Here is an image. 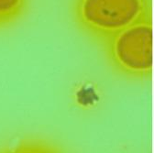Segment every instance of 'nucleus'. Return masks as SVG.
<instances>
[{
    "label": "nucleus",
    "mask_w": 154,
    "mask_h": 153,
    "mask_svg": "<svg viewBox=\"0 0 154 153\" xmlns=\"http://www.w3.org/2000/svg\"><path fill=\"white\" fill-rule=\"evenodd\" d=\"M0 153H64L54 145L40 139H25Z\"/></svg>",
    "instance_id": "obj_4"
},
{
    "label": "nucleus",
    "mask_w": 154,
    "mask_h": 153,
    "mask_svg": "<svg viewBox=\"0 0 154 153\" xmlns=\"http://www.w3.org/2000/svg\"><path fill=\"white\" fill-rule=\"evenodd\" d=\"M29 0H0V28L13 24L27 12Z\"/></svg>",
    "instance_id": "obj_3"
},
{
    "label": "nucleus",
    "mask_w": 154,
    "mask_h": 153,
    "mask_svg": "<svg viewBox=\"0 0 154 153\" xmlns=\"http://www.w3.org/2000/svg\"><path fill=\"white\" fill-rule=\"evenodd\" d=\"M104 43L108 62L120 75L136 81H145L151 77L153 69L151 17L128 27Z\"/></svg>",
    "instance_id": "obj_2"
},
{
    "label": "nucleus",
    "mask_w": 154,
    "mask_h": 153,
    "mask_svg": "<svg viewBox=\"0 0 154 153\" xmlns=\"http://www.w3.org/2000/svg\"><path fill=\"white\" fill-rule=\"evenodd\" d=\"M76 24L105 42L119 31L151 17V0H73Z\"/></svg>",
    "instance_id": "obj_1"
}]
</instances>
